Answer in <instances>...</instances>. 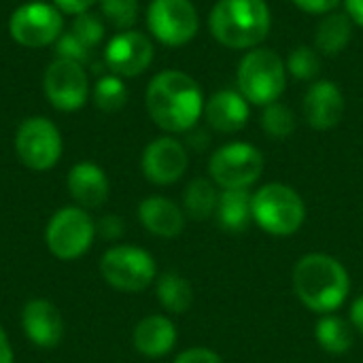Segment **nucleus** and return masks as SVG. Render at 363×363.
Here are the masks:
<instances>
[{
	"label": "nucleus",
	"instance_id": "obj_14",
	"mask_svg": "<svg viewBox=\"0 0 363 363\" xmlns=\"http://www.w3.org/2000/svg\"><path fill=\"white\" fill-rule=\"evenodd\" d=\"M187 166H189L187 151L183 143H179L172 136H162L149 143L140 160V168L147 181L162 187L177 183L185 174Z\"/></svg>",
	"mask_w": 363,
	"mask_h": 363
},
{
	"label": "nucleus",
	"instance_id": "obj_28",
	"mask_svg": "<svg viewBox=\"0 0 363 363\" xmlns=\"http://www.w3.org/2000/svg\"><path fill=\"white\" fill-rule=\"evenodd\" d=\"M287 72L300 81H313L321 72V57L317 49H311L306 45L296 47L287 57Z\"/></svg>",
	"mask_w": 363,
	"mask_h": 363
},
{
	"label": "nucleus",
	"instance_id": "obj_16",
	"mask_svg": "<svg viewBox=\"0 0 363 363\" xmlns=\"http://www.w3.org/2000/svg\"><path fill=\"white\" fill-rule=\"evenodd\" d=\"M345 115V96L332 81H317L304 96V117L313 130H332Z\"/></svg>",
	"mask_w": 363,
	"mask_h": 363
},
{
	"label": "nucleus",
	"instance_id": "obj_3",
	"mask_svg": "<svg viewBox=\"0 0 363 363\" xmlns=\"http://www.w3.org/2000/svg\"><path fill=\"white\" fill-rule=\"evenodd\" d=\"M213 36L230 49H253L270 30V9L264 0H219L208 19Z\"/></svg>",
	"mask_w": 363,
	"mask_h": 363
},
{
	"label": "nucleus",
	"instance_id": "obj_9",
	"mask_svg": "<svg viewBox=\"0 0 363 363\" xmlns=\"http://www.w3.org/2000/svg\"><path fill=\"white\" fill-rule=\"evenodd\" d=\"M64 32V13L49 2H26L9 17L11 38L30 49H40L55 43Z\"/></svg>",
	"mask_w": 363,
	"mask_h": 363
},
{
	"label": "nucleus",
	"instance_id": "obj_2",
	"mask_svg": "<svg viewBox=\"0 0 363 363\" xmlns=\"http://www.w3.org/2000/svg\"><path fill=\"white\" fill-rule=\"evenodd\" d=\"M298 300L317 315L336 313L351 291L347 268L328 253H306L298 259L291 274Z\"/></svg>",
	"mask_w": 363,
	"mask_h": 363
},
{
	"label": "nucleus",
	"instance_id": "obj_35",
	"mask_svg": "<svg viewBox=\"0 0 363 363\" xmlns=\"http://www.w3.org/2000/svg\"><path fill=\"white\" fill-rule=\"evenodd\" d=\"M100 234L104 236V238H117V236H121L123 234V221L119 219V217H115V215H108V217H104L102 221H100Z\"/></svg>",
	"mask_w": 363,
	"mask_h": 363
},
{
	"label": "nucleus",
	"instance_id": "obj_34",
	"mask_svg": "<svg viewBox=\"0 0 363 363\" xmlns=\"http://www.w3.org/2000/svg\"><path fill=\"white\" fill-rule=\"evenodd\" d=\"M98 0H53V4L64 13V15H81L85 11H89Z\"/></svg>",
	"mask_w": 363,
	"mask_h": 363
},
{
	"label": "nucleus",
	"instance_id": "obj_29",
	"mask_svg": "<svg viewBox=\"0 0 363 363\" xmlns=\"http://www.w3.org/2000/svg\"><path fill=\"white\" fill-rule=\"evenodd\" d=\"M102 17L119 30H130L138 17V0H98Z\"/></svg>",
	"mask_w": 363,
	"mask_h": 363
},
{
	"label": "nucleus",
	"instance_id": "obj_17",
	"mask_svg": "<svg viewBox=\"0 0 363 363\" xmlns=\"http://www.w3.org/2000/svg\"><path fill=\"white\" fill-rule=\"evenodd\" d=\"M66 187L70 198L81 208H98L108 198V179L106 172L94 162H79L70 168Z\"/></svg>",
	"mask_w": 363,
	"mask_h": 363
},
{
	"label": "nucleus",
	"instance_id": "obj_18",
	"mask_svg": "<svg viewBox=\"0 0 363 363\" xmlns=\"http://www.w3.org/2000/svg\"><path fill=\"white\" fill-rule=\"evenodd\" d=\"M206 123L221 134H234L249 121V102L240 91L221 89L204 104Z\"/></svg>",
	"mask_w": 363,
	"mask_h": 363
},
{
	"label": "nucleus",
	"instance_id": "obj_15",
	"mask_svg": "<svg viewBox=\"0 0 363 363\" xmlns=\"http://www.w3.org/2000/svg\"><path fill=\"white\" fill-rule=\"evenodd\" d=\"M21 328L38 349H55L64 338V319L49 300H30L21 311Z\"/></svg>",
	"mask_w": 363,
	"mask_h": 363
},
{
	"label": "nucleus",
	"instance_id": "obj_8",
	"mask_svg": "<svg viewBox=\"0 0 363 363\" xmlns=\"http://www.w3.org/2000/svg\"><path fill=\"white\" fill-rule=\"evenodd\" d=\"M264 172V155L249 143L219 147L208 162L211 181L221 189H249Z\"/></svg>",
	"mask_w": 363,
	"mask_h": 363
},
{
	"label": "nucleus",
	"instance_id": "obj_37",
	"mask_svg": "<svg viewBox=\"0 0 363 363\" xmlns=\"http://www.w3.org/2000/svg\"><path fill=\"white\" fill-rule=\"evenodd\" d=\"M345 2H347V15L351 17V21H355L363 28V0H345Z\"/></svg>",
	"mask_w": 363,
	"mask_h": 363
},
{
	"label": "nucleus",
	"instance_id": "obj_36",
	"mask_svg": "<svg viewBox=\"0 0 363 363\" xmlns=\"http://www.w3.org/2000/svg\"><path fill=\"white\" fill-rule=\"evenodd\" d=\"M349 321H351V325H353L359 334H363V296H359V298L351 304Z\"/></svg>",
	"mask_w": 363,
	"mask_h": 363
},
{
	"label": "nucleus",
	"instance_id": "obj_19",
	"mask_svg": "<svg viewBox=\"0 0 363 363\" xmlns=\"http://www.w3.org/2000/svg\"><path fill=\"white\" fill-rule=\"evenodd\" d=\"M138 219L147 232L160 238H177L185 230V211L164 196L145 198L138 204Z\"/></svg>",
	"mask_w": 363,
	"mask_h": 363
},
{
	"label": "nucleus",
	"instance_id": "obj_26",
	"mask_svg": "<svg viewBox=\"0 0 363 363\" xmlns=\"http://www.w3.org/2000/svg\"><path fill=\"white\" fill-rule=\"evenodd\" d=\"M96 108L102 113H117L128 102V87L117 74H104L96 81L91 91Z\"/></svg>",
	"mask_w": 363,
	"mask_h": 363
},
{
	"label": "nucleus",
	"instance_id": "obj_30",
	"mask_svg": "<svg viewBox=\"0 0 363 363\" xmlns=\"http://www.w3.org/2000/svg\"><path fill=\"white\" fill-rule=\"evenodd\" d=\"M70 32H72L79 40H83L89 49H94V47L100 45V40L104 38V23H102V19H100L96 13L85 11V13H81V15L74 17Z\"/></svg>",
	"mask_w": 363,
	"mask_h": 363
},
{
	"label": "nucleus",
	"instance_id": "obj_5",
	"mask_svg": "<svg viewBox=\"0 0 363 363\" xmlns=\"http://www.w3.org/2000/svg\"><path fill=\"white\" fill-rule=\"evenodd\" d=\"M238 89L247 102L268 106L279 100L287 83V66L272 49H251L238 66Z\"/></svg>",
	"mask_w": 363,
	"mask_h": 363
},
{
	"label": "nucleus",
	"instance_id": "obj_12",
	"mask_svg": "<svg viewBox=\"0 0 363 363\" xmlns=\"http://www.w3.org/2000/svg\"><path fill=\"white\" fill-rule=\"evenodd\" d=\"M147 26L162 45L181 47L198 32V11L189 0H151Z\"/></svg>",
	"mask_w": 363,
	"mask_h": 363
},
{
	"label": "nucleus",
	"instance_id": "obj_31",
	"mask_svg": "<svg viewBox=\"0 0 363 363\" xmlns=\"http://www.w3.org/2000/svg\"><path fill=\"white\" fill-rule=\"evenodd\" d=\"M55 53H57V57H64V60H72V62L83 64V62L89 60L91 49L68 30V32H62V36L55 40Z\"/></svg>",
	"mask_w": 363,
	"mask_h": 363
},
{
	"label": "nucleus",
	"instance_id": "obj_6",
	"mask_svg": "<svg viewBox=\"0 0 363 363\" xmlns=\"http://www.w3.org/2000/svg\"><path fill=\"white\" fill-rule=\"evenodd\" d=\"M100 274L113 289L138 294L157 279V266L149 251L132 245H117L102 255Z\"/></svg>",
	"mask_w": 363,
	"mask_h": 363
},
{
	"label": "nucleus",
	"instance_id": "obj_10",
	"mask_svg": "<svg viewBox=\"0 0 363 363\" xmlns=\"http://www.w3.org/2000/svg\"><path fill=\"white\" fill-rule=\"evenodd\" d=\"M62 149V134L47 117H28L15 132V153L30 170H51L60 162Z\"/></svg>",
	"mask_w": 363,
	"mask_h": 363
},
{
	"label": "nucleus",
	"instance_id": "obj_23",
	"mask_svg": "<svg viewBox=\"0 0 363 363\" xmlns=\"http://www.w3.org/2000/svg\"><path fill=\"white\" fill-rule=\"evenodd\" d=\"M155 296L162 308L172 315H185L194 304V289L189 281L177 272H164L155 279Z\"/></svg>",
	"mask_w": 363,
	"mask_h": 363
},
{
	"label": "nucleus",
	"instance_id": "obj_7",
	"mask_svg": "<svg viewBox=\"0 0 363 363\" xmlns=\"http://www.w3.org/2000/svg\"><path fill=\"white\" fill-rule=\"evenodd\" d=\"M96 238V223L81 206H64L53 213L45 228V242L53 257L62 262L79 259Z\"/></svg>",
	"mask_w": 363,
	"mask_h": 363
},
{
	"label": "nucleus",
	"instance_id": "obj_13",
	"mask_svg": "<svg viewBox=\"0 0 363 363\" xmlns=\"http://www.w3.org/2000/svg\"><path fill=\"white\" fill-rule=\"evenodd\" d=\"M153 62V43L136 30H121L104 49V64L111 74L138 77Z\"/></svg>",
	"mask_w": 363,
	"mask_h": 363
},
{
	"label": "nucleus",
	"instance_id": "obj_25",
	"mask_svg": "<svg viewBox=\"0 0 363 363\" xmlns=\"http://www.w3.org/2000/svg\"><path fill=\"white\" fill-rule=\"evenodd\" d=\"M219 194L217 185L211 179H194L183 194V208L185 215L194 221H206L215 215L217 204H219Z\"/></svg>",
	"mask_w": 363,
	"mask_h": 363
},
{
	"label": "nucleus",
	"instance_id": "obj_11",
	"mask_svg": "<svg viewBox=\"0 0 363 363\" xmlns=\"http://www.w3.org/2000/svg\"><path fill=\"white\" fill-rule=\"evenodd\" d=\"M43 91L49 104L57 111L72 113L85 106L89 96V81L83 64L55 57L43 74Z\"/></svg>",
	"mask_w": 363,
	"mask_h": 363
},
{
	"label": "nucleus",
	"instance_id": "obj_38",
	"mask_svg": "<svg viewBox=\"0 0 363 363\" xmlns=\"http://www.w3.org/2000/svg\"><path fill=\"white\" fill-rule=\"evenodd\" d=\"M0 363H13V349L2 328H0Z\"/></svg>",
	"mask_w": 363,
	"mask_h": 363
},
{
	"label": "nucleus",
	"instance_id": "obj_27",
	"mask_svg": "<svg viewBox=\"0 0 363 363\" xmlns=\"http://www.w3.org/2000/svg\"><path fill=\"white\" fill-rule=\"evenodd\" d=\"M262 128L270 138H277V140L289 138L296 130V115L291 113V108L287 104L277 100L264 108Z\"/></svg>",
	"mask_w": 363,
	"mask_h": 363
},
{
	"label": "nucleus",
	"instance_id": "obj_4",
	"mask_svg": "<svg viewBox=\"0 0 363 363\" xmlns=\"http://www.w3.org/2000/svg\"><path fill=\"white\" fill-rule=\"evenodd\" d=\"M306 219L302 196L283 183H268L253 194V221L272 236L296 234Z\"/></svg>",
	"mask_w": 363,
	"mask_h": 363
},
{
	"label": "nucleus",
	"instance_id": "obj_24",
	"mask_svg": "<svg viewBox=\"0 0 363 363\" xmlns=\"http://www.w3.org/2000/svg\"><path fill=\"white\" fill-rule=\"evenodd\" d=\"M353 26L351 17L347 13H330L323 17V21L317 28L315 45L317 51L323 55H338L351 40Z\"/></svg>",
	"mask_w": 363,
	"mask_h": 363
},
{
	"label": "nucleus",
	"instance_id": "obj_33",
	"mask_svg": "<svg viewBox=\"0 0 363 363\" xmlns=\"http://www.w3.org/2000/svg\"><path fill=\"white\" fill-rule=\"evenodd\" d=\"M294 4L306 13L325 15V13H332L340 4V0H294Z\"/></svg>",
	"mask_w": 363,
	"mask_h": 363
},
{
	"label": "nucleus",
	"instance_id": "obj_20",
	"mask_svg": "<svg viewBox=\"0 0 363 363\" xmlns=\"http://www.w3.org/2000/svg\"><path fill=\"white\" fill-rule=\"evenodd\" d=\"M177 338L179 336H177L174 323L164 315H149V317L140 319L132 334L134 349L140 355L151 357V359L168 355L174 349Z\"/></svg>",
	"mask_w": 363,
	"mask_h": 363
},
{
	"label": "nucleus",
	"instance_id": "obj_22",
	"mask_svg": "<svg viewBox=\"0 0 363 363\" xmlns=\"http://www.w3.org/2000/svg\"><path fill=\"white\" fill-rule=\"evenodd\" d=\"M315 338L319 347L330 355H345L351 351L355 342V328L351 321L338 317V315H321L315 328Z\"/></svg>",
	"mask_w": 363,
	"mask_h": 363
},
{
	"label": "nucleus",
	"instance_id": "obj_1",
	"mask_svg": "<svg viewBox=\"0 0 363 363\" xmlns=\"http://www.w3.org/2000/svg\"><path fill=\"white\" fill-rule=\"evenodd\" d=\"M147 111L164 132H189L204 113V96L200 85L181 70H164L155 74L147 87Z\"/></svg>",
	"mask_w": 363,
	"mask_h": 363
},
{
	"label": "nucleus",
	"instance_id": "obj_32",
	"mask_svg": "<svg viewBox=\"0 0 363 363\" xmlns=\"http://www.w3.org/2000/svg\"><path fill=\"white\" fill-rule=\"evenodd\" d=\"M172 363H223V359L206 347H194V349L179 353Z\"/></svg>",
	"mask_w": 363,
	"mask_h": 363
},
{
	"label": "nucleus",
	"instance_id": "obj_21",
	"mask_svg": "<svg viewBox=\"0 0 363 363\" xmlns=\"http://www.w3.org/2000/svg\"><path fill=\"white\" fill-rule=\"evenodd\" d=\"M215 217L223 232H245L253 223V194L249 189H223Z\"/></svg>",
	"mask_w": 363,
	"mask_h": 363
}]
</instances>
